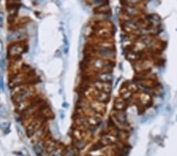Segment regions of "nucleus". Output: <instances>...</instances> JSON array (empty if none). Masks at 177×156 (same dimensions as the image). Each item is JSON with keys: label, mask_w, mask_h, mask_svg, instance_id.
I'll use <instances>...</instances> for the list:
<instances>
[{"label": "nucleus", "mask_w": 177, "mask_h": 156, "mask_svg": "<svg viewBox=\"0 0 177 156\" xmlns=\"http://www.w3.org/2000/svg\"><path fill=\"white\" fill-rule=\"evenodd\" d=\"M8 115V113H7V110L6 109L4 106L0 105V117L2 118H7V116Z\"/></svg>", "instance_id": "8"}, {"label": "nucleus", "mask_w": 177, "mask_h": 156, "mask_svg": "<svg viewBox=\"0 0 177 156\" xmlns=\"http://www.w3.org/2000/svg\"><path fill=\"white\" fill-rule=\"evenodd\" d=\"M43 149V146L42 143H38L35 147H34V150L37 154H41Z\"/></svg>", "instance_id": "9"}, {"label": "nucleus", "mask_w": 177, "mask_h": 156, "mask_svg": "<svg viewBox=\"0 0 177 156\" xmlns=\"http://www.w3.org/2000/svg\"><path fill=\"white\" fill-rule=\"evenodd\" d=\"M2 46H3V45H2V41L0 40V53L2 52Z\"/></svg>", "instance_id": "13"}, {"label": "nucleus", "mask_w": 177, "mask_h": 156, "mask_svg": "<svg viewBox=\"0 0 177 156\" xmlns=\"http://www.w3.org/2000/svg\"><path fill=\"white\" fill-rule=\"evenodd\" d=\"M126 25L128 26L129 28H135V29L139 28V22L135 21V19H131V20H128V21H127Z\"/></svg>", "instance_id": "6"}, {"label": "nucleus", "mask_w": 177, "mask_h": 156, "mask_svg": "<svg viewBox=\"0 0 177 156\" xmlns=\"http://www.w3.org/2000/svg\"><path fill=\"white\" fill-rule=\"evenodd\" d=\"M116 118L117 121L119 123L122 124H126V114H125V112L124 110L117 112L116 114Z\"/></svg>", "instance_id": "1"}, {"label": "nucleus", "mask_w": 177, "mask_h": 156, "mask_svg": "<svg viewBox=\"0 0 177 156\" xmlns=\"http://www.w3.org/2000/svg\"><path fill=\"white\" fill-rule=\"evenodd\" d=\"M52 156H61V151H60V150L56 151V152L52 154Z\"/></svg>", "instance_id": "11"}, {"label": "nucleus", "mask_w": 177, "mask_h": 156, "mask_svg": "<svg viewBox=\"0 0 177 156\" xmlns=\"http://www.w3.org/2000/svg\"><path fill=\"white\" fill-rule=\"evenodd\" d=\"M130 3H137L139 2V0H128Z\"/></svg>", "instance_id": "12"}, {"label": "nucleus", "mask_w": 177, "mask_h": 156, "mask_svg": "<svg viewBox=\"0 0 177 156\" xmlns=\"http://www.w3.org/2000/svg\"><path fill=\"white\" fill-rule=\"evenodd\" d=\"M97 99L100 103H106L107 101H109V95L105 92L100 91L99 95H97Z\"/></svg>", "instance_id": "2"}, {"label": "nucleus", "mask_w": 177, "mask_h": 156, "mask_svg": "<svg viewBox=\"0 0 177 156\" xmlns=\"http://www.w3.org/2000/svg\"><path fill=\"white\" fill-rule=\"evenodd\" d=\"M126 11L128 12V14L129 15H135L138 13L137 10H136L135 8H134V7H127Z\"/></svg>", "instance_id": "10"}, {"label": "nucleus", "mask_w": 177, "mask_h": 156, "mask_svg": "<svg viewBox=\"0 0 177 156\" xmlns=\"http://www.w3.org/2000/svg\"><path fill=\"white\" fill-rule=\"evenodd\" d=\"M112 78H113L112 74H108V73H103V74L99 75V80H100V81H102V82H110V81L112 80Z\"/></svg>", "instance_id": "3"}, {"label": "nucleus", "mask_w": 177, "mask_h": 156, "mask_svg": "<svg viewBox=\"0 0 177 156\" xmlns=\"http://www.w3.org/2000/svg\"><path fill=\"white\" fill-rule=\"evenodd\" d=\"M128 58L130 60H138V59H139L140 56H139V52H131L128 54Z\"/></svg>", "instance_id": "7"}, {"label": "nucleus", "mask_w": 177, "mask_h": 156, "mask_svg": "<svg viewBox=\"0 0 177 156\" xmlns=\"http://www.w3.org/2000/svg\"><path fill=\"white\" fill-rule=\"evenodd\" d=\"M114 107H115L116 110H119V111H123L126 108V104L125 102H123L122 100H119V101H117L115 103Z\"/></svg>", "instance_id": "4"}, {"label": "nucleus", "mask_w": 177, "mask_h": 156, "mask_svg": "<svg viewBox=\"0 0 177 156\" xmlns=\"http://www.w3.org/2000/svg\"><path fill=\"white\" fill-rule=\"evenodd\" d=\"M99 52H100L101 55L105 56V57H110V56H111V55H113V51H112L111 49L109 48V47H102V48H101V50L99 51Z\"/></svg>", "instance_id": "5"}]
</instances>
